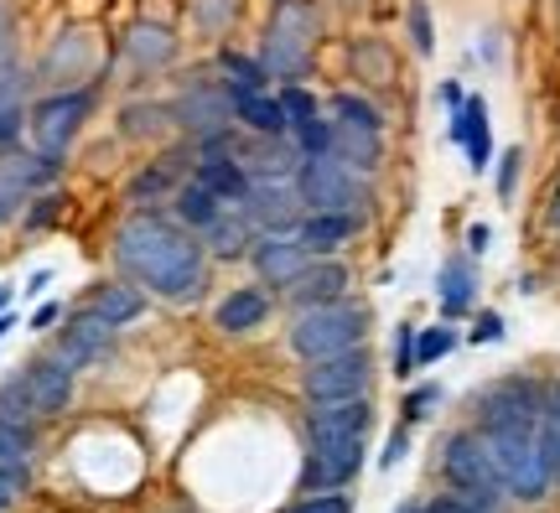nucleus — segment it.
<instances>
[{"instance_id": "obj_1", "label": "nucleus", "mask_w": 560, "mask_h": 513, "mask_svg": "<svg viewBox=\"0 0 560 513\" xmlns=\"http://www.w3.org/2000/svg\"><path fill=\"white\" fill-rule=\"evenodd\" d=\"M540 420H545V395L540 384L529 378H503L488 395L478 399V435L488 441V452L499 462L503 488L524 503L550 493V462H545V441H540Z\"/></svg>"}, {"instance_id": "obj_2", "label": "nucleus", "mask_w": 560, "mask_h": 513, "mask_svg": "<svg viewBox=\"0 0 560 513\" xmlns=\"http://www.w3.org/2000/svg\"><path fill=\"white\" fill-rule=\"evenodd\" d=\"M115 255L136 280L156 285V296L166 301H192L202 291V249L192 238L161 223V218L140 213L130 218L115 238Z\"/></svg>"}, {"instance_id": "obj_3", "label": "nucleus", "mask_w": 560, "mask_h": 513, "mask_svg": "<svg viewBox=\"0 0 560 513\" xmlns=\"http://www.w3.org/2000/svg\"><path fill=\"white\" fill-rule=\"evenodd\" d=\"M369 337V306L359 301H327V306H306L296 327H291V348H296L306 363L332 353H348Z\"/></svg>"}, {"instance_id": "obj_4", "label": "nucleus", "mask_w": 560, "mask_h": 513, "mask_svg": "<svg viewBox=\"0 0 560 513\" xmlns=\"http://www.w3.org/2000/svg\"><path fill=\"white\" fill-rule=\"evenodd\" d=\"M441 467H446V482L457 488L467 503H478L482 513H499L503 509V473L493 452H488V441L478 431H462L446 441V456H441Z\"/></svg>"}, {"instance_id": "obj_5", "label": "nucleus", "mask_w": 560, "mask_h": 513, "mask_svg": "<svg viewBox=\"0 0 560 513\" xmlns=\"http://www.w3.org/2000/svg\"><path fill=\"white\" fill-rule=\"evenodd\" d=\"M68 389H73V369L62 358H42L26 374H16L5 389H0V415H58L68 405Z\"/></svg>"}, {"instance_id": "obj_6", "label": "nucleus", "mask_w": 560, "mask_h": 513, "mask_svg": "<svg viewBox=\"0 0 560 513\" xmlns=\"http://www.w3.org/2000/svg\"><path fill=\"white\" fill-rule=\"evenodd\" d=\"M301 202H312L317 213H348L353 202H359V177H353V166L332 151H322V156H301Z\"/></svg>"}, {"instance_id": "obj_7", "label": "nucleus", "mask_w": 560, "mask_h": 513, "mask_svg": "<svg viewBox=\"0 0 560 513\" xmlns=\"http://www.w3.org/2000/svg\"><path fill=\"white\" fill-rule=\"evenodd\" d=\"M369 389V353L363 348H348V353H332V358H317L306 369V395L312 405L322 399H353Z\"/></svg>"}, {"instance_id": "obj_8", "label": "nucleus", "mask_w": 560, "mask_h": 513, "mask_svg": "<svg viewBox=\"0 0 560 513\" xmlns=\"http://www.w3.org/2000/svg\"><path fill=\"white\" fill-rule=\"evenodd\" d=\"M306 47H312V16L285 5L270 26V42H265V68L280 73V79H296L301 62H306Z\"/></svg>"}, {"instance_id": "obj_9", "label": "nucleus", "mask_w": 560, "mask_h": 513, "mask_svg": "<svg viewBox=\"0 0 560 513\" xmlns=\"http://www.w3.org/2000/svg\"><path fill=\"white\" fill-rule=\"evenodd\" d=\"M363 467V435H342V441H312V462H306V488L317 493H338L348 477Z\"/></svg>"}, {"instance_id": "obj_10", "label": "nucleus", "mask_w": 560, "mask_h": 513, "mask_svg": "<svg viewBox=\"0 0 560 513\" xmlns=\"http://www.w3.org/2000/svg\"><path fill=\"white\" fill-rule=\"evenodd\" d=\"M369 399H322L317 410L306 415V441H342V435H369Z\"/></svg>"}, {"instance_id": "obj_11", "label": "nucleus", "mask_w": 560, "mask_h": 513, "mask_svg": "<svg viewBox=\"0 0 560 513\" xmlns=\"http://www.w3.org/2000/svg\"><path fill=\"white\" fill-rule=\"evenodd\" d=\"M83 115H89V94H62V100L42 104L37 119H32V136H37L42 156H58L62 145L73 140V130H79Z\"/></svg>"}, {"instance_id": "obj_12", "label": "nucleus", "mask_w": 560, "mask_h": 513, "mask_svg": "<svg viewBox=\"0 0 560 513\" xmlns=\"http://www.w3.org/2000/svg\"><path fill=\"white\" fill-rule=\"evenodd\" d=\"M244 218L260 223L265 234H285L301 218V193L280 187V182H260V187L249 193V202H244Z\"/></svg>"}, {"instance_id": "obj_13", "label": "nucleus", "mask_w": 560, "mask_h": 513, "mask_svg": "<svg viewBox=\"0 0 560 513\" xmlns=\"http://www.w3.org/2000/svg\"><path fill=\"white\" fill-rule=\"evenodd\" d=\"M306 259H312V249H306L301 238L265 234L260 244H255V265H260V276L276 280V285H291V280L306 270Z\"/></svg>"}, {"instance_id": "obj_14", "label": "nucleus", "mask_w": 560, "mask_h": 513, "mask_svg": "<svg viewBox=\"0 0 560 513\" xmlns=\"http://www.w3.org/2000/svg\"><path fill=\"white\" fill-rule=\"evenodd\" d=\"M109 322L104 316H94V312H83V316H73V327L62 333V342H58V358L68 363V369H83V363H94V358L109 348Z\"/></svg>"}, {"instance_id": "obj_15", "label": "nucleus", "mask_w": 560, "mask_h": 513, "mask_svg": "<svg viewBox=\"0 0 560 513\" xmlns=\"http://www.w3.org/2000/svg\"><path fill=\"white\" fill-rule=\"evenodd\" d=\"M452 140L467 145V156H472V172L488 166L493 156V140H488V104L482 100H462L457 104V119H452Z\"/></svg>"}, {"instance_id": "obj_16", "label": "nucleus", "mask_w": 560, "mask_h": 513, "mask_svg": "<svg viewBox=\"0 0 560 513\" xmlns=\"http://www.w3.org/2000/svg\"><path fill=\"white\" fill-rule=\"evenodd\" d=\"M342 285H348V270L342 265H306L296 280H291V296L301 301V306H327V301L342 296Z\"/></svg>"}, {"instance_id": "obj_17", "label": "nucleus", "mask_w": 560, "mask_h": 513, "mask_svg": "<svg viewBox=\"0 0 560 513\" xmlns=\"http://www.w3.org/2000/svg\"><path fill=\"white\" fill-rule=\"evenodd\" d=\"M353 229H359L353 213H312L301 223V244H306L312 255H332L342 238H353Z\"/></svg>"}, {"instance_id": "obj_18", "label": "nucleus", "mask_w": 560, "mask_h": 513, "mask_svg": "<svg viewBox=\"0 0 560 513\" xmlns=\"http://www.w3.org/2000/svg\"><path fill=\"white\" fill-rule=\"evenodd\" d=\"M332 156H342L348 166H374V161H380V130H363V125H342L338 119Z\"/></svg>"}, {"instance_id": "obj_19", "label": "nucleus", "mask_w": 560, "mask_h": 513, "mask_svg": "<svg viewBox=\"0 0 560 513\" xmlns=\"http://www.w3.org/2000/svg\"><path fill=\"white\" fill-rule=\"evenodd\" d=\"M234 115H240L249 130H260V136H280V130H291L280 100H265V94H234Z\"/></svg>"}, {"instance_id": "obj_20", "label": "nucleus", "mask_w": 560, "mask_h": 513, "mask_svg": "<svg viewBox=\"0 0 560 513\" xmlns=\"http://www.w3.org/2000/svg\"><path fill=\"white\" fill-rule=\"evenodd\" d=\"M140 306H145V301H140L130 285H100V291H94V301H89V312L104 316L109 327H125V322H136Z\"/></svg>"}, {"instance_id": "obj_21", "label": "nucleus", "mask_w": 560, "mask_h": 513, "mask_svg": "<svg viewBox=\"0 0 560 513\" xmlns=\"http://www.w3.org/2000/svg\"><path fill=\"white\" fill-rule=\"evenodd\" d=\"M265 312H270V306H265L260 291H234V296L219 306V327L223 333H249V327L265 322Z\"/></svg>"}, {"instance_id": "obj_22", "label": "nucleus", "mask_w": 560, "mask_h": 513, "mask_svg": "<svg viewBox=\"0 0 560 513\" xmlns=\"http://www.w3.org/2000/svg\"><path fill=\"white\" fill-rule=\"evenodd\" d=\"M198 182L202 187H213L219 198H249V177L240 172V161H223V156H208L198 166Z\"/></svg>"}, {"instance_id": "obj_23", "label": "nucleus", "mask_w": 560, "mask_h": 513, "mask_svg": "<svg viewBox=\"0 0 560 513\" xmlns=\"http://www.w3.org/2000/svg\"><path fill=\"white\" fill-rule=\"evenodd\" d=\"M42 172H47V166H42ZM42 172H32V161H0V218L16 213V202L32 193V182H37Z\"/></svg>"}, {"instance_id": "obj_24", "label": "nucleus", "mask_w": 560, "mask_h": 513, "mask_svg": "<svg viewBox=\"0 0 560 513\" xmlns=\"http://www.w3.org/2000/svg\"><path fill=\"white\" fill-rule=\"evenodd\" d=\"M472 306V270L462 265V259H452L446 270H441V312L457 316Z\"/></svg>"}, {"instance_id": "obj_25", "label": "nucleus", "mask_w": 560, "mask_h": 513, "mask_svg": "<svg viewBox=\"0 0 560 513\" xmlns=\"http://www.w3.org/2000/svg\"><path fill=\"white\" fill-rule=\"evenodd\" d=\"M219 193H213V187H202V182H192V187H187V193H182V202H177V213L187 218V223H198V229H208V223H213V218H219Z\"/></svg>"}, {"instance_id": "obj_26", "label": "nucleus", "mask_w": 560, "mask_h": 513, "mask_svg": "<svg viewBox=\"0 0 560 513\" xmlns=\"http://www.w3.org/2000/svg\"><path fill=\"white\" fill-rule=\"evenodd\" d=\"M244 238H249V218H244V213H234V218H223V213H219L213 223H208V244H213L219 255H234Z\"/></svg>"}, {"instance_id": "obj_27", "label": "nucleus", "mask_w": 560, "mask_h": 513, "mask_svg": "<svg viewBox=\"0 0 560 513\" xmlns=\"http://www.w3.org/2000/svg\"><path fill=\"white\" fill-rule=\"evenodd\" d=\"M223 73H229V89L234 94H260V83H265V68H255L249 58H223Z\"/></svg>"}, {"instance_id": "obj_28", "label": "nucleus", "mask_w": 560, "mask_h": 513, "mask_svg": "<svg viewBox=\"0 0 560 513\" xmlns=\"http://www.w3.org/2000/svg\"><path fill=\"white\" fill-rule=\"evenodd\" d=\"M0 452L16 456V462H32V431L21 425L16 415H0Z\"/></svg>"}, {"instance_id": "obj_29", "label": "nucleus", "mask_w": 560, "mask_h": 513, "mask_svg": "<svg viewBox=\"0 0 560 513\" xmlns=\"http://www.w3.org/2000/svg\"><path fill=\"white\" fill-rule=\"evenodd\" d=\"M540 441H545V462H550V477L560 482V410H556V405H545Z\"/></svg>"}, {"instance_id": "obj_30", "label": "nucleus", "mask_w": 560, "mask_h": 513, "mask_svg": "<svg viewBox=\"0 0 560 513\" xmlns=\"http://www.w3.org/2000/svg\"><path fill=\"white\" fill-rule=\"evenodd\" d=\"M441 353H452V333H446V327H431V333H420V337H416V369L436 363Z\"/></svg>"}, {"instance_id": "obj_31", "label": "nucleus", "mask_w": 560, "mask_h": 513, "mask_svg": "<svg viewBox=\"0 0 560 513\" xmlns=\"http://www.w3.org/2000/svg\"><path fill=\"white\" fill-rule=\"evenodd\" d=\"M280 109H285V125H291V130H301L306 119H317V104H312V94H301V89H285V94H280Z\"/></svg>"}, {"instance_id": "obj_32", "label": "nucleus", "mask_w": 560, "mask_h": 513, "mask_svg": "<svg viewBox=\"0 0 560 513\" xmlns=\"http://www.w3.org/2000/svg\"><path fill=\"white\" fill-rule=\"evenodd\" d=\"M338 115H342V125H363V130H380V115L369 109L363 100H353V94H342L338 100Z\"/></svg>"}, {"instance_id": "obj_33", "label": "nucleus", "mask_w": 560, "mask_h": 513, "mask_svg": "<svg viewBox=\"0 0 560 513\" xmlns=\"http://www.w3.org/2000/svg\"><path fill=\"white\" fill-rule=\"evenodd\" d=\"M410 37H416V53H420V58L436 47V42H431V16H425V5H420V0L410 5Z\"/></svg>"}, {"instance_id": "obj_34", "label": "nucleus", "mask_w": 560, "mask_h": 513, "mask_svg": "<svg viewBox=\"0 0 560 513\" xmlns=\"http://www.w3.org/2000/svg\"><path fill=\"white\" fill-rule=\"evenodd\" d=\"M291 513H348V498L342 493H317V498H306V503H296Z\"/></svg>"}, {"instance_id": "obj_35", "label": "nucleus", "mask_w": 560, "mask_h": 513, "mask_svg": "<svg viewBox=\"0 0 560 513\" xmlns=\"http://www.w3.org/2000/svg\"><path fill=\"white\" fill-rule=\"evenodd\" d=\"M136 53L140 58H166L172 53V42H166V32H136Z\"/></svg>"}, {"instance_id": "obj_36", "label": "nucleus", "mask_w": 560, "mask_h": 513, "mask_svg": "<svg viewBox=\"0 0 560 513\" xmlns=\"http://www.w3.org/2000/svg\"><path fill=\"white\" fill-rule=\"evenodd\" d=\"M0 482H5V488H21V482H26V462L0 452Z\"/></svg>"}, {"instance_id": "obj_37", "label": "nucleus", "mask_w": 560, "mask_h": 513, "mask_svg": "<svg viewBox=\"0 0 560 513\" xmlns=\"http://www.w3.org/2000/svg\"><path fill=\"white\" fill-rule=\"evenodd\" d=\"M436 389H416V395L405 399V415H410V420H420V415H431V405H436Z\"/></svg>"}, {"instance_id": "obj_38", "label": "nucleus", "mask_w": 560, "mask_h": 513, "mask_svg": "<svg viewBox=\"0 0 560 513\" xmlns=\"http://www.w3.org/2000/svg\"><path fill=\"white\" fill-rule=\"evenodd\" d=\"M425 513H482V509H478V503H467L462 493H452V498H436Z\"/></svg>"}, {"instance_id": "obj_39", "label": "nucleus", "mask_w": 560, "mask_h": 513, "mask_svg": "<svg viewBox=\"0 0 560 513\" xmlns=\"http://www.w3.org/2000/svg\"><path fill=\"white\" fill-rule=\"evenodd\" d=\"M21 130V115H16V104H5V109H0V145H5V140L16 136Z\"/></svg>"}, {"instance_id": "obj_40", "label": "nucleus", "mask_w": 560, "mask_h": 513, "mask_svg": "<svg viewBox=\"0 0 560 513\" xmlns=\"http://www.w3.org/2000/svg\"><path fill=\"white\" fill-rule=\"evenodd\" d=\"M499 337H503V322H499V316H482V322H478V342H499Z\"/></svg>"}, {"instance_id": "obj_41", "label": "nucleus", "mask_w": 560, "mask_h": 513, "mask_svg": "<svg viewBox=\"0 0 560 513\" xmlns=\"http://www.w3.org/2000/svg\"><path fill=\"white\" fill-rule=\"evenodd\" d=\"M405 446H410V441H405V431H395V435H389V452H384V467H395V462H400V456H405Z\"/></svg>"}, {"instance_id": "obj_42", "label": "nucleus", "mask_w": 560, "mask_h": 513, "mask_svg": "<svg viewBox=\"0 0 560 513\" xmlns=\"http://www.w3.org/2000/svg\"><path fill=\"white\" fill-rule=\"evenodd\" d=\"M514 161H520V151H509V156H503V172H499V193H509V187H514Z\"/></svg>"}, {"instance_id": "obj_43", "label": "nucleus", "mask_w": 560, "mask_h": 513, "mask_svg": "<svg viewBox=\"0 0 560 513\" xmlns=\"http://www.w3.org/2000/svg\"><path fill=\"white\" fill-rule=\"evenodd\" d=\"M161 187H166V177H161V172H151V177L136 182V198H145V193H161Z\"/></svg>"}, {"instance_id": "obj_44", "label": "nucleus", "mask_w": 560, "mask_h": 513, "mask_svg": "<svg viewBox=\"0 0 560 513\" xmlns=\"http://www.w3.org/2000/svg\"><path fill=\"white\" fill-rule=\"evenodd\" d=\"M16 100V79H11V73H5V68H0V109H5V104Z\"/></svg>"}, {"instance_id": "obj_45", "label": "nucleus", "mask_w": 560, "mask_h": 513, "mask_svg": "<svg viewBox=\"0 0 560 513\" xmlns=\"http://www.w3.org/2000/svg\"><path fill=\"white\" fill-rule=\"evenodd\" d=\"M52 322H58V306H42V312H37V322H32V327H52Z\"/></svg>"}, {"instance_id": "obj_46", "label": "nucleus", "mask_w": 560, "mask_h": 513, "mask_svg": "<svg viewBox=\"0 0 560 513\" xmlns=\"http://www.w3.org/2000/svg\"><path fill=\"white\" fill-rule=\"evenodd\" d=\"M11 498H16V488H5V482H0V509H11Z\"/></svg>"}, {"instance_id": "obj_47", "label": "nucleus", "mask_w": 560, "mask_h": 513, "mask_svg": "<svg viewBox=\"0 0 560 513\" xmlns=\"http://www.w3.org/2000/svg\"><path fill=\"white\" fill-rule=\"evenodd\" d=\"M11 327H16V322H11V316H0V337L11 333Z\"/></svg>"}, {"instance_id": "obj_48", "label": "nucleus", "mask_w": 560, "mask_h": 513, "mask_svg": "<svg viewBox=\"0 0 560 513\" xmlns=\"http://www.w3.org/2000/svg\"><path fill=\"white\" fill-rule=\"evenodd\" d=\"M5 301H11V291H5V285H0V312H5Z\"/></svg>"}, {"instance_id": "obj_49", "label": "nucleus", "mask_w": 560, "mask_h": 513, "mask_svg": "<svg viewBox=\"0 0 560 513\" xmlns=\"http://www.w3.org/2000/svg\"><path fill=\"white\" fill-rule=\"evenodd\" d=\"M550 405H556V410H560V384H556V395H550Z\"/></svg>"}, {"instance_id": "obj_50", "label": "nucleus", "mask_w": 560, "mask_h": 513, "mask_svg": "<svg viewBox=\"0 0 560 513\" xmlns=\"http://www.w3.org/2000/svg\"><path fill=\"white\" fill-rule=\"evenodd\" d=\"M405 513H416V509H405Z\"/></svg>"}]
</instances>
